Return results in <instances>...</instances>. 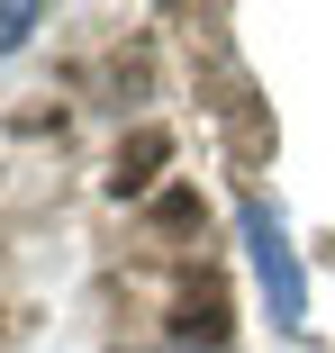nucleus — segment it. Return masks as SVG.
Instances as JSON below:
<instances>
[{"instance_id":"obj_2","label":"nucleus","mask_w":335,"mask_h":353,"mask_svg":"<svg viewBox=\"0 0 335 353\" xmlns=\"http://www.w3.org/2000/svg\"><path fill=\"white\" fill-rule=\"evenodd\" d=\"M37 28H45V10H37V0H0V54H19Z\"/></svg>"},{"instance_id":"obj_1","label":"nucleus","mask_w":335,"mask_h":353,"mask_svg":"<svg viewBox=\"0 0 335 353\" xmlns=\"http://www.w3.org/2000/svg\"><path fill=\"white\" fill-rule=\"evenodd\" d=\"M236 218H245L254 281H263V299H272V326H281V335H308V272H299V254H290V227H281V208H272V199H245Z\"/></svg>"}]
</instances>
